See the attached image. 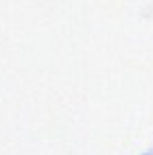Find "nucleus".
<instances>
[{
	"mask_svg": "<svg viewBox=\"0 0 153 155\" xmlns=\"http://www.w3.org/2000/svg\"><path fill=\"white\" fill-rule=\"evenodd\" d=\"M147 155H153V153H147Z\"/></svg>",
	"mask_w": 153,
	"mask_h": 155,
	"instance_id": "nucleus-1",
	"label": "nucleus"
}]
</instances>
